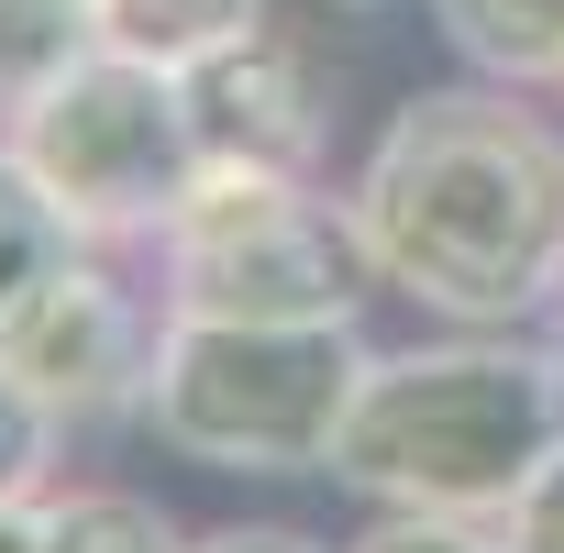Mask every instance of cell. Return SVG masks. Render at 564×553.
<instances>
[{"mask_svg": "<svg viewBox=\"0 0 564 553\" xmlns=\"http://www.w3.org/2000/svg\"><path fill=\"white\" fill-rule=\"evenodd\" d=\"M344 553H520L498 520H443V509H377V531L366 542H344Z\"/></svg>", "mask_w": 564, "mask_h": 553, "instance_id": "obj_14", "label": "cell"}, {"mask_svg": "<svg viewBox=\"0 0 564 553\" xmlns=\"http://www.w3.org/2000/svg\"><path fill=\"white\" fill-rule=\"evenodd\" d=\"M564 443V344L531 333H454L366 355L355 410L333 432V487L377 509L509 520V498Z\"/></svg>", "mask_w": 564, "mask_h": 553, "instance_id": "obj_2", "label": "cell"}, {"mask_svg": "<svg viewBox=\"0 0 564 553\" xmlns=\"http://www.w3.org/2000/svg\"><path fill=\"white\" fill-rule=\"evenodd\" d=\"M498 531H509L520 553H564V443L542 454V476L509 498V520H498Z\"/></svg>", "mask_w": 564, "mask_h": 553, "instance_id": "obj_15", "label": "cell"}, {"mask_svg": "<svg viewBox=\"0 0 564 553\" xmlns=\"http://www.w3.org/2000/svg\"><path fill=\"white\" fill-rule=\"evenodd\" d=\"M155 254H166V311H210V322H355L377 289L355 199L254 166H199Z\"/></svg>", "mask_w": 564, "mask_h": 553, "instance_id": "obj_5", "label": "cell"}, {"mask_svg": "<svg viewBox=\"0 0 564 553\" xmlns=\"http://www.w3.org/2000/svg\"><path fill=\"white\" fill-rule=\"evenodd\" d=\"M355 232L377 254V289L421 300L454 333H520L564 300V133L531 89H421L388 111Z\"/></svg>", "mask_w": 564, "mask_h": 553, "instance_id": "obj_1", "label": "cell"}, {"mask_svg": "<svg viewBox=\"0 0 564 553\" xmlns=\"http://www.w3.org/2000/svg\"><path fill=\"white\" fill-rule=\"evenodd\" d=\"M89 243H78V221L45 199V177L12 155V133H0V333H12L45 289H56V276L78 265Z\"/></svg>", "mask_w": 564, "mask_h": 553, "instance_id": "obj_9", "label": "cell"}, {"mask_svg": "<svg viewBox=\"0 0 564 553\" xmlns=\"http://www.w3.org/2000/svg\"><path fill=\"white\" fill-rule=\"evenodd\" d=\"M34 553H188L177 520L133 487H45V531Z\"/></svg>", "mask_w": 564, "mask_h": 553, "instance_id": "obj_11", "label": "cell"}, {"mask_svg": "<svg viewBox=\"0 0 564 553\" xmlns=\"http://www.w3.org/2000/svg\"><path fill=\"white\" fill-rule=\"evenodd\" d=\"M333 12H377V0H333Z\"/></svg>", "mask_w": 564, "mask_h": 553, "instance_id": "obj_18", "label": "cell"}, {"mask_svg": "<svg viewBox=\"0 0 564 553\" xmlns=\"http://www.w3.org/2000/svg\"><path fill=\"white\" fill-rule=\"evenodd\" d=\"M12 155L45 177V199L78 221V243H155L177 221V199L199 188V122H188V78L144 67L122 45H78L23 111H12Z\"/></svg>", "mask_w": 564, "mask_h": 553, "instance_id": "obj_4", "label": "cell"}, {"mask_svg": "<svg viewBox=\"0 0 564 553\" xmlns=\"http://www.w3.org/2000/svg\"><path fill=\"white\" fill-rule=\"evenodd\" d=\"M443 45L498 89H564V0H432Z\"/></svg>", "mask_w": 564, "mask_h": 553, "instance_id": "obj_8", "label": "cell"}, {"mask_svg": "<svg viewBox=\"0 0 564 553\" xmlns=\"http://www.w3.org/2000/svg\"><path fill=\"white\" fill-rule=\"evenodd\" d=\"M188 122H199V166H254V177H311L333 133L311 56L276 23L188 67Z\"/></svg>", "mask_w": 564, "mask_h": 553, "instance_id": "obj_7", "label": "cell"}, {"mask_svg": "<svg viewBox=\"0 0 564 553\" xmlns=\"http://www.w3.org/2000/svg\"><path fill=\"white\" fill-rule=\"evenodd\" d=\"M89 34L122 45V56H144V67H177V78H188L199 56L265 34V0H89Z\"/></svg>", "mask_w": 564, "mask_h": 553, "instance_id": "obj_10", "label": "cell"}, {"mask_svg": "<svg viewBox=\"0 0 564 553\" xmlns=\"http://www.w3.org/2000/svg\"><path fill=\"white\" fill-rule=\"evenodd\" d=\"M78 45H100L89 34V0H0V122H12Z\"/></svg>", "mask_w": 564, "mask_h": 553, "instance_id": "obj_12", "label": "cell"}, {"mask_svg": "<svg viewBox=\"0 0 564 553\" xmlns=\"http://www.w3.org/2000/svg\"><path fill=\"white\" fill-rule=\"evenodd\" d=\"M34 531H45V498H12V509H0V553H34Z\"/></svg>", "mask_w": 564, "mask_h": 553, "instance_id": "obj_17", "label": "cell"}, {"mask_svg": "<svg viewBox=\"0 0 564 553\" xmlns=\"http://www.w3.org/2000/svg\"><path fill=\"white\" fill-rule=\"evenodd\" d=\"M155 333H166V322L144 311V289H122L100 254H78L56 289L0 333V366H12L56 421H144Z\"/></svg>", "mask_w": 564, "mask_h": 553, "instance_id": "obj_6", "label": "cell"}, {"mask_svg": "<svg viewBox=\"0 0 564 553\" xmlns=\"http://www.w3.org/2000/svg\"><path fill=\"white\" fill-rule=\"evenodd\" d=\"M188 553H322L311 531H276V520H232V531H210V542H188Z\"/></svg>", "mask_w": 564, "mask_h": 553, "instance_id": "obj_16", "label": "cell"}, {"mask_svg": "<svg viewBox=\"0 0 564 553\" xmlns=\"http://www.w3.org/2000/svg\"><path fill=\"white\" fill-rule=\"evenodd\" d=\"M355 322H210L166 311L155 377H144V432L210 476H333V432L366 377Z\"/></svg>", "mask_w": 564, "mask_h": 553, "instance_id": "obj_3", "label": "cell"}, {"mask_svg": "<svg viewBox=\"0 0 564 553\" xmlns=\"http://www.w3.org/2000/svg\"><path fill=\"white\" fill-rule=\"evenodd\" d=\"M56 410L12 377V366H0V509H12V498H45L56 487Z\"/></svg>", "mask_w": 564, "mask_h": 553, "instance_id": "obj_13", "label": "cell"}]
</instances>
